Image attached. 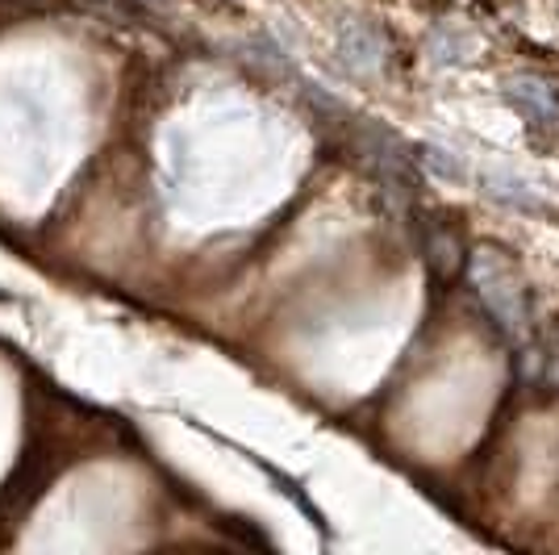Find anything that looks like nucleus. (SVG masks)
Listing matches in <instances>:
<instances>
[{
  "label": "nucleus",
  "instance_id": "nucleus-1",
  "mask_svg": "<svg viewBox=\"0 0 559 555\" xmlns=\"http://www.w3.org/2000/svg\"><path fill=\"white\" fill-rule=\"evenodd\" d=\"M464 263L480 309L510 334L513 343H526L535 314H531V288H526V276H522L518 259L506 247L485 243V247H476V251L467 255Z\"/></svg>",
  "mask_w": 559,
  "mask_h": 555
},
{
  "label": "nucleus",
  "instance_id": "nucleus-2",
  "mask_svg": "<svg viewBox=\"0 0 559 555\" xmlns=\"http://www.w3.org/2000/svg\"><path fill=\"white\" fill-rule=\"evenodd\" d=\"M506 96H510V105L526 117L531 126L559 130V88L547 80V75L518 71V75H510V80H506Z\"/></svg>",
  "mask_w": 559,
  "mask_h": 555
},
{
  "label": "nucleus",
  "instance_id": "nucleus-3",
  "mask_svg": "<svg viewBox=\"0 0 559 555\" xmlns=\"http://www.w3.org/2000/svg\"><path fill=\"white\" fill-rule=\"evenodd\" d=\"M343 59L355 71H380L384 68V38L376 34L372 25H350L343 34Z\"/></svg>",
  "mask_w": 559,
  "mask_h": 555
},
{
  "label": "nucleus",
  "instance_id": "nucleus-4",
  "mask_svg": "<svg viewBox=\"0 0 559 555\" xmlns=\"http://www.w3.org/2000/svg\"><path fill=\"white\" fill-rule=\"evenodd\" d=\"M426 259H430V268L439 276H455L464 268V243H460V234L447 231V226H430V234H426Z\"/></svg>",
  "mask_w": 559,
  "mask_h": 555
}]
</instances>
